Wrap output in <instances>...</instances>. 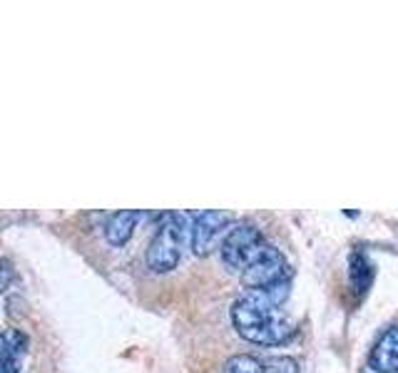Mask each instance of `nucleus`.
<instances>
[{
    "label": "nucleus",
    "instance_id": "nucleus-3",
    "mask_svg": "<svg viewBox=\"0 0 398 373\" xmlns=\"http://www.w3.org/2000/svg\"><path fill=\"white\" fill-rule=\"evenodd\" d=\"M264 247H267V242H264L262 231L256 229L254 224H249V222H239L234 229L226 231L224 242L219 247V254L229 272L244 274Z\"/></svg>",
    "mask_w": 398,
    "mask_h": 373
},
{
    "label": "nucleus",
    "instance_id": "nucleus-5",
    "mask_svg": "<svg viewBox=\"0 0 398 373\" xmlns=\"http://www.w3.org/2000/svg\"><path fill=\"white\" fill-rule=\"evenodd\" d=\"M232 219L234 214L219 212V209H204V212L192 214V249H194V254L207 256L217 237L229 226Z\"/></svg>",
    "mask_w": 398,
    "mask_h": 373
},
{
    "label": "nucleus",
    "instance_id": "nucleus-9",
    "mask_svg": "<svg viewBox=\"0 0 398 373\" xmlns=\"http://www.w3.org/2000/svg\"><path fill=\"white\" fill-rule=\"evenodd\" d=\"M374 276H376V269L369 256H366V251H354V254L349 256L351 289L356 291V294H366L369 286L374 284Z\"/></svg>",
    "mask_w": 398,
    "mask_h": 373
},
{
    "label": "nucleus",
    "instance_id": "nucleus-2",
    "mask_svg": "<svg viewBox=\"0 0 398 373\" xmlns=\"http://www.w3.org/2000/svg\"><path fill=\"white\" fill-rule=\"evenodd\" d=\"M187 217L179 212H165L157 217V231L147 247V267L157 274L172 272L182 259Z\"/></svg>",
    "mask_w": 398,
    "mask_h": 373
},
{
    "label": "nucleus",
    "instance_id": "nucleus-6",
    "mask_svg": "<svg viewBox=\"0 0 398 373\" xmlns=\"http://www.w3.org/2000/svg\"><path fill=\"white\" fill-rule=\"evenodd\" d=\"M369 368L376 373H396L398 371V324L388 326L386 331L376 338L369 354Z\"/></svg>",
    "mask_w": 398,
    "mask_h": 373
},
{
    "label": "nucleus",
    "instance_id": "nucleus-10",
    "mask_svg": "<svg viewBox=\"0 0 398 373\" xmlns=\"http://www.w3.org/2000/svg\"><path fill=\"white\" fill-rule=\"evenodd\" d=\"M224 373H264V366L259 363V358H254V356L239 354L226 361Z\"/></svg>",
    "mask_w": 398,
    "mask_h": 373
},
{
    "label": "nucleus",
    "instance_id": "nucleus-8",
    "mask_svg": "<svg viewBox=\"0 0 398 373\" xmlns=\"http://www.w3.org/2000/svg\"><path fill=\"white\" fill-rule=\"evenodd\" d=\"M28 338L18 329H8L3 333V349H0V373H20V358L25 354Z\"/></svg>",
    "mask_w": 398,
    "mask_h": 373
},
{
    "label": "nucleus",
    "instance_id": "nucleus-7",
    "mask_svg": "<svg viewBox=\"0 0 398 373\" xmlns=\"http://www.w3.org/2000/svg\"><path fill=\"white\" fill-rule=\"evenodd\" d=\"M140 219H142V212H135V209L115 212L113 217L105 222V239L113 244V247H122V244L130 242L132 231H135Z\"/></svg>",
    "mask_w": 398,
    "mask_h": 373
},
{
    "label": "nucleus",
    "instance_id": "nucleus-11",
    "mask_svg": "<svg viewBox=\"0 0 398 373\" xmlns=\"http://www.w3.org/2000/svg\"><path fill=\"white\" fill-rule=\"evenodd\" d=\"M264 373H299V361L292 356H279V358H269L264 363Z\"/></svg>",
    "mask_w": 398,
    "mask_h": 373
},
{
    "label": "nucleus",
    "instance_id": "nucleus-4",
    "mask_svg": "<svg viewBox=\"0 0 398 373\" xmlns=\"http://www.w3.org/2000/svg\"><path fill=\"white\" fill-rule=\"evenodd\" d=\"M242 281L249 291H269L274 286L292 284V267L286 264L279 249L267 244L242 274Z\"/></svg>",
    "mask_w": 398,
    "mask_h": 373
},
{
    "label": "nucleus",
    "instance_id": "nucleus-1",
    "mask_svg": "<svg viewBox=\"0 0 398 373\" xmlns=\"http://www.w3.org/2000/svg\"><path fill=\"white\" fill-rule=\"evenodd\" d=\"M232 324L251 344L279 346L294 336V324L262 291H247L232 304Z\"/></svg>",
    "mask_w": 398,
    "mask_h": 373
},
{
    "label": "nucleus",
    "instance_id": "nucleus-12",
    "mask_svg": "<svg viewBox=\"0 0 398 373\" xmlns=\"http://www.w3.org/2000/svg\"><path fill=\"white\" fill-rule=\"evenodd\" d=\"M8 281H10V261L3 259V289H8Z\"/></svg>",
    "mask_w": 398,
    "mask_h": 373
}]
</instances>
